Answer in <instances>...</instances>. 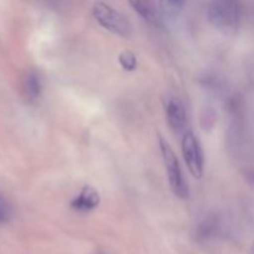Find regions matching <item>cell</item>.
Listing matches in <instances>:
<instances>
[{"label": "cell", "mask_w": 254, "mask_h": 254, "mask_svg": "<svg viewBox=\"0 0 254 254\" xmlns=\"http://www.w3.org/2000/svg\"><path fill=\"white\" fill-rule=\"evenodd\" d=\"M207 16L216 29L232 32L240 25L242 5L240 0H210Z\"/></svg>", "instance_id": "1"}, {"label": "cell", "mask_w": 254, "mask_h": 254, "mask_svg": "<svg viewBox=\"0 0 254 254\" xmlns=\"http://www.w3.org/2000/svg\"><path fill=\"white\" fill-rule=\"evenodd\" d=\"M159 146H160L161 155H163L164 165H165L166 174H168L169 184H170L171 191L174 195L180 198H186L189 196V186L184 179L183 171H181L179 159L175 151L173 150L168 141L160 136L159 138Z\"/></svg>", "instance_id": "2"}, {"label": "cell", "mask_w": 254, "mask_h": 254, "mask_svg": "<svg viewBox=\"0 0 254 254\" xmlns=\"http://www.w3.org/2000/svg\"><path fill=\"white\" fill-rule=\"evenodd\" d=\"M92 12H93L94 19L106 30L122 37L130 36V21L122 12H119L118 10L112 7L111 5L106 4L103 1H97L93 5Z\"/></svg>", "instance_id": "3"}, {"label": "cell", "mask_w": 254, "mask_h": 254, "mask_svg": "<svg viewBox=\"0 0 254 254\" xmlns=\"http://www.w3.org/2000/svg\"><path fill=\"white\" fill-rule=\"evenodd\" d=\"M181 150H183L184 160H185L191 175L196 179H200L203 175L205 160H203V153L200 141L191 130L184 133L183 140H181Z\"/></svg>", "instance_id": "4"}, {"label": "cell", "mask_w": 254, "mask_h": 254, "mask_svg": "<svg viewBox=\"0 0 254 254\" xmlns=\"http://www.w3.org/2000/svg\"><path fill=\"white\" fill-rule=\"evenodd\" d=\"M165 116L169 127L174 133H181L186 127V111L183 102L178 97H166L165 104Z\"/></svg>", "instance_id": "5"}, {"label": "cell", "mask_w": 254, "mask_h": 254, "mask_svg": "<svg viewBox=\"0 0 254 254\" xmlns=\"http://www.w3.org/2000/svg\"><path fill=\"white\" fill-rule=\"evenodd\" d=\"M133 9L151 25L160 26L163 24V10L155 0H129Z\"/></svg>", "instance_id": "6"}, {"label": "cell", "mask_w": 254, "mask_h": 254, "mask_svg": "<svg viewBox=\"0 0 254 254\" xmlns=\"http://www.w3.org/2000/svg\"><path fill=\"white\" fill-rule=\"evenodd\" d=\"M101 202L99 192L92 186H83L81 192L72 200L71 207L77 212H89Z\"/></svg>", "instance_id": "7"}, {"label": "cell", "mask_w": 254, "mask_h": 254, "mask_svg": "<svg viewBox=\"0 0 254 254\" xmlns=\"http://www.w3.org/2000/svg\"><path fill=\"white\" fill-rule=\"evenodd\" d=\"M22 87H24L25 96H26L30 101H34V99H36L37 97L41 94V78H40V76L35 71L27 72L26 76H25L24 78Z\"/></svg>", "instance_id": "8"}, {"label": "cell", "mask_w": 254, "mask_h": 254, "mask_svg": "<svg viewBox=\"0 0 254 254\" xmlns=\"http://www.w3.org/2000/svg\"><path fill=\"white\" fill-rule=\"evenodd\" d=\"M216 230H217V222H216L215 218H207L198 226L197 238L202 241L208 240V238L215 235Z\"/></svg>", "instance_id": "9"}, {"label": "cell", "mask_w": 254, "mask_h": 254, "mask_svg": "<svg viewBox=\"0 0 254 254\" xmlns=\"http://www.w3.org/2000/svg\"><path fill=\"white\" fill-rule=\"evenodd\" d=\"M119 64L123 67V69L126 71H134L138 66V61H136V56L129 50H124L123 52H121L118 57Z\"/></svg>", "instance_id": "10"}, {"label": "cell", "mask_w": 254, "mask_h": 254, "mask_svg": "<svg viewBox=\"0 0 254 254\" xmlns=\"http://www.w3.org/2000/svg\"><path fill=\"white\" fill-rule=\"evenodd\" d=\"M186 0H160V6L163 12L168 15H175L185 5Z\"/></svg>", "instance_id": "11"}, {"label": "cell", "mask_w": 254, "mask_h": 254, "mask_svg": "<svg viewBox=\"0 0 254 254\" xmlns=\"http://www.w3.org/2000/svg\"><path fill=\"white\" fill-rule=\"evenodd\" d=\"M12 216L11 206L4 195L0 192V225H5L10 221Z\"/></svg>", "instance_id": "12"}, {"label": "cell", "mask_w": 254, "mask_h": 254, "mask_svg": "<svg viewBox=\"0 0 254 254\" xmlns=\"http://www.w3.org/2000/svg\"><path fill=\"white\" fill-rule=\"evenodd\" d=\"M252 254H254V246H253V250H252Z\"/></svg>", "instance_id": "13"}]
</instances>
